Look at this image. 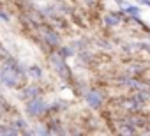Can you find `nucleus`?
Returning a JSON list of instances; mask_svg holds the SVG:
<instances>
[{"label": "nucleus", "mask_w": 150, "mask_h": 136, "mask_svg": "<svg viewBox=\"0 0 150 136\" xmlns=\"http://www.w3.org/2000/svg\"><path fill=\"white\" fill-rule=\"evenodd\" d=\"M46 110V103L42 101V99H34V101H30L28 103V106H27V111L28 113H32V115H37V113H42Z\"/></svg>", "instance_id": "nucleus-1"}, {"label": "nucleus", "mask_w": 150, "mask_h": 136, "mask_svg": "<svg viewBox=\"0 0 150 136\" xmlns=\"http://www.w3.org/2000/svg\"><path fill=\"white\" fill-rule=\"evenodd\" d=\"M85 99H87V103H88L92 108H99L101 103H103V97H101L97 92H88V94L85 96Z\"/></svg>", "instance_id": "nucleus-2"}, {"label": "nucleus", "mask_w": 150, "mask_h": 136, "mask_svg": "<svg viewBox=\"0 0 150 136\" xmlns=\"http://www.w3.org/2000/svg\"><path fill=\"white\" fill-rule=\"evenodd\" d=\"M106 25L108 27H115V25H118V16L117 14H110V16H106Z\"/></svg>", "instance_id": "nucleus-3"}, {"label": "nucleus", "mask_w": 150, "mask_h": 136, "mask_svg": "<svg viewBox=\"0 0 150 136\" xmlns=\"http://www.w3.org/2000/svg\"><path fill=\"white\" fill-rule=\"evenodd\" d=\"M125 13L131 14V16H138V14H139V9H138L136 6H127V7H125Z\"/></svg>", "instance_id": "nucleus-4"}, {"label": "nucleus", "mask_w": 150, "mask_h": 136, "mask_svg": "<svg viewBox=\"0 0 150 136\" xmlns=\"http://www.w3.org/2000/svg\"><path fill=\"white\" fill-rule=\"evenodd\" d=\"M46 39H48L50 44H58V37L55 34H46Z\"/></svg>", "instance_id": "nucleus-5"}, {"label": "nucleus", "mask_w": 150, "mask_h": 136, "mask_svg": "<svg viewBox=\"0 0 150 136\" xmlns=\"http://www.w3.org/2000/svg\"><path fill=\"white\" fill-rule=\"evenodd\" d=\"M32 74H34V76H41V71H39V67H32Z\"/></svg>", "instance_id": "nucleus-6"}, {"label": "nucleus", "mask_w": 150, "mask_h": 136, "mask_svg": "<svg viewBox=\"0 0 150 136\" xmlns=\"http://www.w3.org/2000/svg\"><path fill=\"white\" fill-rule=\"evenodd\" d=\"M138 2L143 4V6H148V7H150V0H138Z\"/></svg>", "instance_id": "nucleus-7"}]
</instances>
